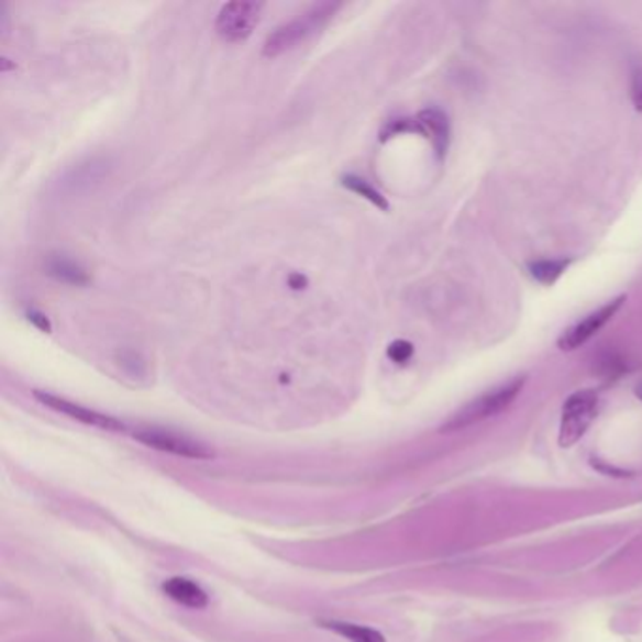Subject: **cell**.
<instances>
[{"label":"cell","instance_id":"cell-12","mask_svg":"<svg viewBox=\"0 0 642 642\" xmlns=\"http://www.w3.org/2000/svg\"><path fill=\"white\" fill-rule=\"evenodd\" d=\"M322 628L335 631L337 635L347 639L348 642H387L377 630L366 628V626H356V623L337 622V620H321Z\"/></svg>","mask_w":642,"mask_h":642},{"label":"cell","instance_id":"cell-1","mask_svg":"<svg viewBox=\"0 0 642 642\" xmlns=\"http://www.w3.org/2000/svg\"><path fill=\"white\" fill-rule=\"evenodd\" d=\"M341 4L337 2H321L311 8L302 15H298L289 23H283L277 26L274 33L269 34L264 42L263 53L266 57H277L283 53L290 52L295 47L302 46L308 40L313 38L316 34L321 33L322 29L334 20L335 12L340 10Z\"/></svg>","mask_w":642,"mask_h":642},{"label":"cell","instance_id":"cell-4","mask_svg":"<svg viewBox=\"0 0 642 642\" xmlns=\"http://www.w3.org/2000/svg\"><path fill=\"white\" fill-rule=\"evenodd\" d=\"M134 440H139L144 445L163 451V453L181 456L190 460H210L215 456L213 449L203 445L200 441L192 440L184 433L171 432L164 428H142L134 432Z\"/></svg>","mask_w":642,"mask_h":642},{"label":"cell","instance_id":"cell-13","mask_svg":"<svg viewBox=\"0 0 642 642\" xmlns=\"http://www.w3.org/2000/svg\"><path fill=\"white\" fill-rule=\"evenodd\" d=\"M573 263L571 258H557V261H538V263L530 264V274L535 281L543 283V285H552L556 283L560 277L564 276L565 269L569 268Z\"/></svg>","mask_w":642,"mask_h":642},{"label":"cell","instance_id":"cell-8","mask_svg":"<svg viewBox=\"0 0 642 642\" xmlns=\"http://www.w3.org/2000/svg\"><path fill=\"white\" fill-rule=\"evenodd\" d=\"M108 168L110 164L106 158H91L86 164H78L73 170L66 171V176L60 179V190L74 195V192L91 189L92 184H97L108 174Z\"/></svg>","mask_w":642,"mask_h":642},{"label":"cell","instance_id":"cell-6","mask_svg":"<svg viewBox=\"0 0 642 642\" xmlns=\"http://www.w3.org/2000/svg\"><path fill=\"white\" fill-rule=\"evenodd\" d=\"M623 302H626V296H620L617 300L605 303L596 311H591L590 316L584 317L583 321H578L577 324L567 328L564 334L560 335L557 347L562 348V351H575V348L583 347L584 343L590 341L607 322L612 321V317L617 316Z\"/></svg>","mask_w":642,"mask_h":642},{"label":"cell","instance_id":"cell-3","mask_svg":"<svg viewBox=\"0 0 642 642\" xmlns=\"http://www.w3.org/2000/svg\"><path fill=\"white\" fill-rule=\"evenodd\" d=\"M599 411V396L596 390H578L571 394L565 401L562 411V422H560V446L569 449L577 441L583 440L584 433L588 432L591 422L596 420Z\"/></svg>","mask_w":642,"mask_h":642},{"label":"cell","instance_id":"cell-15","mask_svg":"<svg viewBox=\"0 0 642 642\" xmlns=\"http://www.w3.org/2000/svg\"><path fill=\"white\" fill-rule=\"evenodd\" d=\"M413 353V343H409V341L406 340H396L394 343H390V347H388V358L396 362V364H406V362L411 361Z\"/></svg>","mask_w":642,"mask_h":642},{"label":"cell","instance_id":"cell-16","mask_svg":"<svg viewBox=\"0 0 642 642\" xmlns=\"http://www.w3.org/2000/svg\"><path fill=\"white\" fill-rule=\"evenodd\" d=\"M631 99L637 112H642V60H637L631 70Z\"/></svg>","mask_w":642,"mask_h":642},{"label":"cell","instance_id":"cell-7","mask_svg":"<svg viewBox=\"0 0 642 642\" xmlns=\"http://www.w3.org/2000/svg\"><path fill=\"white\" fill-rule=\"evenodd\" d=\"M34 398L42 406L49 407L52 411L65 414L68 419L78 420V422L87 424V427L100 428V430H108V432H123V428H125L118 419H113V417H108V414L99 413V411H92V409H87V407L78 406L74 401L55 396V394L34 390Z\"/></svg>","mask_w":642,"mask_h":642},{"label":"cell","instance_id":"cell-9","mask_svg":"<svg viewBox=\"0 0 642 642\" xmlns=\"http://www.w3.org/2000/svg\"><path fill=\"white\" fill-rule=\"evenodd\" d=\"M163 590L176 604L189 607V609H203V607H208V604H210V597L203 591L202 586L192 583L190 578H168L163 584Z\"/></svg>","mask_w":642,"mask_h":642},{"label":"cell","instance_id":"cell-17","mask_svg":"<svg viewBox=\"0 0 642 642\" xmlns=\"http://www.w3.org/2000/svg\"><path fill=\"white\" fill-rule=\"evenodd\" d=\"M26 319H29V322H33L34 326L42 330V332H46V334L52 332V322L47 321V317L44 313L31 309V311H26Z\"/></svg>","mask_w":642,"mask_h":642},{"label":"cell","instance_id":"cell-10","mask_svg":"<svg viewBox=\"0 0 642 642\" xmlns=\"http://www.w3.org/2000/svg\"><path fill=\"white\" fill-rule=\"evenodd\" d=\"M47 274L57 281L74 285V287H86L89 283L86 269L81 268L74 258L66 255H52L46 263Z\"/></svg>","mask_w":642,"mask_h":642},{"label":"cell","instance_id":"cell-14","mask_svg":"<svg viewBox=\"0 0 642 642\" xmlns=\"http://www.w3.org/2000/svg\"><path fill=\"white\" fill-rule=\"evenodd\" d=\"M341 185L345 187V189L353 190L356 195H361L362 198H366L369 202L377 206L379 210L387 211L388 210V202L387 198L380 195L379 190L372 187V185L367 184L366 179H362L358 176H343L341 177Z\"/></svg>","mask_w":642,"mask_h":642},{"label":"cell","instance_id":"cell-2","mask_svg":"<svg viewBox=\"0 0 642 642\" xmlns=\"http://www.w3.org/2000/svg\"><path fill=\"white\" fill-rule=\"evenodd\" d=\"M524 383V377H517V379L505 383L501 387L494 388L490 392L483 394L477 400H473L472 403L462 407L458 413L446 420L445 427L441 428V432L464 430V428L473 427L477 422H483V420L490 419V417L503 413L505 409L517 400L518 394L522 392Z\"/></svg>","mask_w":642,"mask_h":642},{"label":"cell","instance_id":"cell-19","mask_svg":"<svg viewBox=\"0 0 642 642\" xmlns=\"http://www.w3.org/2000/svg\"><path fill=\"white\" fill-rule=\"evenodd\" d=\"M637 396L642 400V387L637 388Z\"/></svg>","mask_w":642,"mask_h":642},{"label":"cell","instance_id":"cell-11","mask_svg":"<svg viewBox=\"0 0 642 642\" xmlns=\"http://www.w3.org/2000/svg\"><path fill=\"white\" fill-rule=\"evenodd\" d=\"M419 123L430 132V139H432L435 152L440 157H443L446 153V147H449V139H451V129H449L445 113L440 112V110H433V108L432 110H424L419 115Z\"/></svg>","mask_w":642,"mask_h":642},{"label":"cell","instance_id":"cell-18","mask_svg":"<svg viewBox=\"0 0 642 642\" xmlns=\"http://www.w3.org/2000/svg\"><path fill=\"white\" fill-rule=\"evenodd\" d=\"M289 283L290 287H295V289H303V285L308 283V279L300 276V274H295V276H290Z\"/></svg>","mask_w":642,"mask_h":642},{"label":"cell","instance_id":"cell-5","mask_svg":"<svg viewBox=\"0 0 642 642\" xmlns=\"http://www.w3.org/2000/svg\"><path fill=\"white\" fill-rule=\"evenodd\" d=\"M263 8L261 2H251V0H236V2L224 4L217 15V34L224 42H232V44L242 42L251 36L253 29L258 25Z\"/></svg>","mask_w":642,"mask_h":642}]
</instances>
